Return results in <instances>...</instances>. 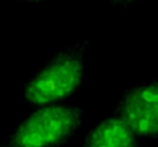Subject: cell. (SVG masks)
Instances as JSON below:
<instances>
[{"label":"cell","mask_w":158,"mask_h":147,"mask_svg":"<svg viewBox=\"0 0 158 147\" xmlns=\"http://www.w3.org/2000/svg\"><path fill=\"white\" fill-rule=\"evenodd\" d=\"M87 49L89 41H81L54 53L26 82L25 104L31 108L57 104L84 90Z\"/></svg>","instance_id":"6da1fadb"},{"label":"cell","mask_w":158,"mask_h":147,"mask_svg":"<svg viewBox=\"0 0 158 147\" xmlns=\"http://www.w3.org/2000/svg\"><path fill=\"white\" fill-rule=\"evenodd\" d=\"M89 120V113L71 101L32 110L2 141L0 147H64Z\"/></svg>","instance_id":"7a4b0ae2"},{"label":"cell","mask_w":158,"mask_h":147,"mask_svg":"<svg viewBox=\"0 0 158 147\" xmlns=\"http://www.w3.org/2000/svg\"><path fill=\"white\" fill-rule=\"evenodd\" d=\"M113 115L129 126L139 137L158 140V79L126 88Z\"/></svg>","instance_id":"3957f363"},{"label":"cell","mask_w":158,"mask_h":147,"mask_svg":"<svg viewBox=\"0 0 158 147\" xmlns=\"http://www.w3.org/2000/svg\"><path fill=\"white\" fill-rule=\"evenodd\" d=\"M110 7H119V9H128L135 3H138L141 0H105Z\"/></svg>","instance_id":"5b68a950"},{"label":"cell","mask_w":158,"mask_h":147,"mask_svg":"<svg viewBox=\"0 0 158 147\" xmlns=\"http://www.w3.org/2000/svg\"><path fill=\"white\" fill-rule=\"evenodd\" d=\"M7 2H22V3H32V5H42L48 0H7Z\"/></svg>","instance_id":"8992f818"},{"label":"cell","mask_w":158,"mask_h":147,"mask_svg":"<svg viewBox=\"0 0 158 147\" xmlns=\"http://www.w3.org/2000/svg\"><path fill=\"white\" fill-rule=\"evenodd\" d=\"M81 147H147V144L129 126L112 114L87 131Z\"/></svg>","instance_id":"277c9868"}]
</instances>
